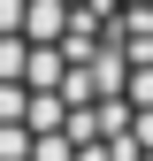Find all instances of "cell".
I'll return each mask as SVG.
<instances>
[{
  "label": "cell",
  "mask_w": 153,
  "mask_h": 161,
  "mask_svg": "<svg viewBox=\"0 0 153 161\" xmlns=\"http://www.w3.org/2000/svg\"><path fill=\"white\" fill-rule=\"evenodd\" d=\"M0 161H153V0H0Z\"/></svg>",
  "instance_id": "1"
}]
</instances>
